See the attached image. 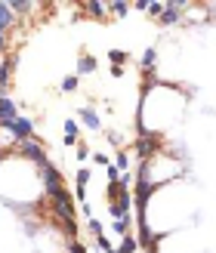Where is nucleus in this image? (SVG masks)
Instances as JSON below:
<instances>
[{"label": "nucleus", "mask_w": 216, "mask_h": 253, "mask_svg": "<svg viewBox=\"0 0 216 253\" xmlns=\"http://www.w3.org/2000/svg\"><path fill=\"white\" fill-rule=\"evenodd\" d=\"M0 130H6L16 142H22V139H34V133H37V124H34V118H25V115H19L12 124H6V126H0Z\"/></svg>", "instance_id": "nucleus-3"}, {"label": "nucleus", "mask_w": 216, "mask_h": 253, "mask_svg": "<svg viewBox=\"0 0 216 253\" xmlns=\"http://www.w3.org/2000/svg\"><path fill=\"white\" fill-rule=\"evenodd\" d=\"M108 9H111V12H114V16H118V19H124L127 12L133 9V3H124V0H114V3H108Z\"/></svg>", "instance_id": "nucleus-18"}, {"label": "nucleus", "mask_w": 216, "mask_h": 253, "mask_svg": "<svg viewBox=\"0 0 216 253\" xmlns=\"http://www.w3.org/2000/svg\"><path fill=\"white\" fill-rule=\"evenodd\" d=\"M93 71H96V59L84 53V56L78 59V71H74V74H78V78H84V74H93Z\"/></svg>", "instance_id": "nucleus-14"}, {"label": "nucleus", "mask_w": 216, "mask_h": 253, "mask_svg": "<svg viewBox=\"0 0 216 253\" xmlns=\"http://www.w3.org/2000/svg\"><path fill=\"white\" fill-rule=\"evenodd\" d=\"M3 96H6V90H3V86H0V99H3Z\"/></svg>", "instance_id": "nucleus-25"}, {"label": "nucleus", "mask_w": 216, "mask_h": 253, "mask_svg": "<svg viewBox=\"0 0 216 253\" xmlns=\"http://www.w3.org/2000/svg\"><path fill=\"white\" fill-rule=\"evenodd\" d=\"M90 161H93V164H99V167H111V164H114V161L105 155V151H93V158H90Z\"/></svg>", "instance_id": "nucleus-20"}, {"label": "nucleus", "mask_w": 216, "mask_h": 253, "mask_svg": "<svg viewBox=\"0 0 216 253\" xmlns=\"http://www.w3.org/2000/svg\"><path fill=\"white\" fill-rule=\"evenodd\" d=\"M78 86H81V78H78V74H68V78L62 81V93H74Z\"/></svg>", "instance_id": "nucleus-19"}, {"label": "nucleus", "mask_w": 216, "mask_h": 253, "mask_svg": "<svg viewBox=\"0 0 216 253\" xmlns=\"http://www.w3.org/2000/svg\"><path fill=\"white\" fill-rule=\"evenodd\" d=\"M12 155L22 158V161H28L31 167H37V170H41L43 164H49L46 148L37 142V139H22V142H16V145H12Z\"/></svg>", "instance_id": "nucleus-1"}, {"label": "nucleus", "mask_w": 216, "mask_h": 253, "mask_svg": "<svg viewBox=\"0 0 216 253\" xmlns=\"http://www.w3.org/2000/svg\"><path fill=\"white\" fill-rule=\"evenodd\" d=\"M108 142H111L114 148H121V145H124V136H121V133H114V130H111V133H108Z\"/></svg>", "instance_id": "nucleus-23"}, {"label": "nucleus", "mask_w": 216, "mask_h": 253, "mask_svg": "<svg viewBox=\"0 0 216 253\" xmlns=\"http://www.w3.org/2000/svg\"><path fill=\"white\" fill-rule=\"evenodd\" d=\"M16 118H19V105L12 102L9 96H3V99H0V126H6V124H12V121H16Z\"/></svg>", "instance_id": "nucleus-7"}, {"label": "nucleus", "mask_w": 216, "mask_h": 253, "mask_svg": "<svg viewBox=\"0 0 216 253\" xmlns=\"http://www.w3.org/2000/svg\"><path fill=\"white\" fill-rule=\"evenodd\" d=\"M49 201H53V213L65 222V219H74V195L68 192V188H62V192H56V195H49Z\"/></svg>", "instance_id": "nucleus-2"}, {"label": "nucleus", "mask_w": 216, "mask_h": 253, "mask_svg": "<svg viewBox=\"0 0 216 253\" xmlns=\"http://www.w3.org/2000/svg\"><path fill=\"white\" fill-rule=\"evenodd\" d=\"M151 253H155V250H151Z\"/></svg>", "instance_id": "nucleus-26"}, {"label": "nucleus", "mask_w": 216, "mask_h": 253, "mask_svg": "<svg viewBox=\"0 0 216 253\" xmlns=\"http://www.w3.org/2000/svg\"><path fill=\"white\" fill-rule=\"evenodd\" d=\"M9 6L16 16H28V12L34 9V3H28V0H9Z\"/></svg>", "instance_id": "nucleus-16"}, {"label": "nucleus", "mask_w": 216, "mask_h": 253, "mask_svg": "<svg viewBox=\"0 0 216 253\" xmlns=\"http://www.w3.org/2000/svg\"><path fill=\"white\" fill-rule=\"evenodd\" d=\"M155 62H158V49H155V46H148L145 53H142V59H139V65L148 71V68H155Z\"/></svg>", "instance_id": "nucleus-15"}, {"label": "nucleus", "mask_w": 216, "mask_h": 253, "mask_svg": "<svg viewBox=\"0 0 216 253\" xmlns=\"http://www.w3.org/2000/svg\"><path fill=\"white\" fill-rule=\"evenodd\" d=\"M114 167H118V173H121V176H124V173H133V151L121 148L118 155H114Z\"/></svg>", "instance_id": "nucleus-9"}, {"label": "nucleus", "mask_w": 216, "mask_h": 253, "mask_svg": "<svg viewBox=\"0 0 216 253\" xmlns=\"http://www.w3.org/2000/svg\"><path fill=\"white\" fill-rule=\"evenodd\" d=\"M108 59H111V68H124V65H127V59H130V56H127L124 49H111V53H108Z\"/></svg>", "instance_id": "nucleus-17"}, {"label": "nucleus", "mask_w": 216, "mask_h": 253, "mask_svg": "<svg viewBox=\"0 0 216 253\" xmlns=\"http://www.w3.org/2000/svg\"><path fill=\"white\" fill-rule=\"evenodd\" d=\"M6 49H9V37H6L3 28H0V53H6Z\"/></svg>", "instance_id": "nucleus-24"}, {"label": "nucleus", "mask_w": 216, "mask_h": 253, "mask_svg": "<svg viewBox=\"0 0 216 253\" xmlns=\"http://www.w3.org/2000/svg\"><path fill=\"white\" fill-rule=\"evenodd\" d=\"M90 232H93V235H96V238H99V235H105V229H102V222H99V219H96V216H93V219H90Z\"/></svg>", "instance_id": "nucleus-22"}, {"label": "nucleus", "mask_w": 216, "mask_h": 253, "mask_svg": "<svg viewBox=\"0 0 216 253\" xmlns=\"http://www.w3.org/2000/svg\"><path fill=\"white\" fill-rule=\"evenodd\" d=\"M16 62H19V56H6L3 62H0V86H9V81H12V71H16Z\"/></svg>", "instance_id": "nucleus-8"}, {"label": "nucleus", "mask_w": 216, "mask_h": 253, "mask_svg": "<svg viewBox=\"0 0 216 253\" xmlns=\"http://www.w3.org/2000/svg\"><path fill=\"white\" fill-rule=\"evenodd\" d=\"M86 182H90V170L81 167V170H78V185H74V192H78L81 204H86Z\"/></svg>", "instance_id": "nucleus-12"}, {"label": "nucleus", "mask_w": 216, "mask_h": 253, "mask_svg": "<svg viewBox=\"0 0 216 253\" xmlns=\"http://www.w3.org/2000/svg\"><path fill=\"white\" fill-rule=\"evenodd\" d=\"M185 6L188 3H164V12H161V25H179L185 19Z\"/></svg>", "instance_id": "nucleus-5"}, {"label": "nucleus", "mask_w": 216, "mask_h": 253, "mask_svg": "<svg viewBox=\"0 0 216 253\" xmlns=\"http://www.w3.org/2000/svg\"><path fill=\"white\" fill-rule=\"evenodd\" d=\"M12 25H16V12H12L9 0H0V28H3V31H9Z\"/></svg>", "instance_id": "nucleus-11"}, {"label": "nucleus", "mask_w": 216, "mask_h": 253, "mask_svg": "<svg viewBox=\"0 0 216 253\" xmlns=\"http://www.w3.org/2000/svg\"><path fill=\"white\" fill-rule=\"evenodd\" d=\"M136 250H142L139 247V238L130 232V235H124L121 238V244H118V253H136Z\"/></svg>", "instance_id": "nucleus-13"}, {"label": "nucleus", "mask_w": 216, "mask_h": 253, "mask_svg": "<svg viewBox=\"0 0 216 253\" xmlns=\"http://www.w3.org/2000/svg\"><path fill=\"white\" fill-rule=\"evenodd\" d=\"M86 158H93V151H90V145H86V142H81V145H78V158H74V161L84 164Z\"/></svg>", "instance_id": "nucleus-21"}, {"label": "nucleus", "mask_w": 216, "mask_h": 253, "mask_svg": "<svg viewBox=\"0 0 216 253\" xmlns=\"http://www.w3.org/2000/svg\"><path fill=\"white\" fill-rule=\"evenodd\" d=\"M81 9H86V16H93V19L108 16V3H102V0H86V3H81Z\"/></svg>", "instance_id": "nucleus-10"}, {"label": "nucleus", "mask_w": 216, "mask_h": 253, "mask_svg": "<svg viewBox=\"0 0 216 253\" xmlns=\"http://www.w3.org/2000/svg\"><path fill=\"white\" fill-rule=\"evenodd\" d=\"M37 176L43 179V192H46V198L65 188V185H62V170L56 167V164H43V167L37 170Z\"/></svg>", "instance_id": "nucleus-4"}, {"label": "nucleus", "mask_w": 216, "mask_h": 253, "mask_svg": "<svg viewBox=\"0 0 216 253\" xmlns=\"http://www.w3.org/2000/svg\"><path fill=\"white\" fill-rule=\"evenodd\" d=\"M78 118H81V124L86 126V130H102V118H99V111L93 108V105H84V108H78Z\"/></svg>", "instance_id": "nucleus-6"}]
</instances>
